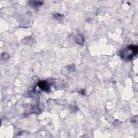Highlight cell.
I'll list each match as a JSON object with an SVG mask.
<instances>
[{
    "instance_id": "obj_1",
    "label": "cell",
    "mask_w": 138,
    "mask_h": 138,
    "mask_svg": "<svg viewBox=\"0 0 138 138\" xmlns=\"http://www.w3.org/2000/svg\"><path fill=\"white\" fill-rule=\"evenodd\" d=\"M138 49L136 45H131L123 49L120 52V56L125 61H131L137 54Z\"/></svg>"
},
{
    "instance_id": "obj_2",
    "label": "cell",
    "mask_w": 138,
    "mask_h": 138,
    "mask_svg": "<svg viewBox=\"0 0 138 138\" xmlns=\"http://www.w3.org/2000/svg\"><path fill=\"white\" fill-rule=\"evenodd\" d=\"M38 86L42 90L44 91H48L49 90V85L48 84L45 82V81H42L38 83Z\"/></svg>"
},
{
    "instance_id": "obj_3",
    "label": "cell",
    "mask_w": 138,
    "mask_h": 138,
    "mask_svg": "<svg viewBox=\"0 0 138 138\" xmlns=\"http://www.w3.org/2000/svg\"><path fill=\"white\" fill-rule=\"evenodd\" d=\"M29 3L30 6L34 7V8L43 5V2L42 1H30L29 2Z\"/></svg>"
}]
</instances>
